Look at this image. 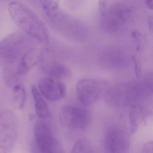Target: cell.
Segmentation results:
<instances>
[{
  "mask_svg": "<svg viewBox=\"0 0 153 153\" xmlns=\"http://www.w3.org/2000/svg\"><path fill=\"white\" fill-rule=\"evenodd\" d=\"M152 90L144 81L128 80L109 88L105 95L107 104L115 107H130L140 105Z\"/></svg>",
  "mask_w": 153,
  "mask_h": 153,
  "instance_id": "1",
  "label": "cell"
},
{
  "mask_svg": "<svg viewBox=\"0 0 153 153\" xmlns=\"http://www.w3.org/2000/svg\"><path fill=\"white\" fill-rule=\"evenodd\" d=\"M8 10L12 20L21 30L40 42H49L47 27L31 9L20 2L12 1L9 4Z\"/></svg>",
  "mask_w": 153,
  "mask_h": 153,
  "instance_id": "2",
  "label": "cell"
},
{
  "mask_svg": "<svg viewBox=\"0 0 153 153\" xmlns=\"http://www.w3.org/2000/svg\"><path fill=\"white\" fill-rule=\"evenodd\" d=\"M133 8L129 4L124 3L102 5L100 25L104 32L117 34L124 31L131 22Z\"/></svg>",
  "mask_w": 153,
  "mask_h": 153,
  "instance_id": "3",
  "label": "cell"
},
{
  "mask_svg": "<svg viewBox=\"0 0 153 153\" xmlns=\"http://www.w3.org/2000/svg\"><path fill=\"white\" fill-rule=\"evenodd\" d=\"M107 80L97 78H87L78 81L76 93L78 99L84 105H90L105 95L109 88Z\"/></svg>",
  "mask_w": 153,
  "mask_h": 153,
  "instance_id": "4",
  "label": "cell"
},
{
  "mask_svg": "<svg viewBox=\"0 0 153 153\" xmlns=\"http://www.w3.org/2000/svg\"><path fill=\"white\" fill-rule=\"evenodd\" d=\"M18 122L13 111L0 113V153H12L18 136Z\"/></svg>",
  "mask_w": 153,
  "mask_h": 153,
  "instance_id": "5",
  "label": "cell"
},
{
  "mask_svg": "<svg viewBox=\"0 0 153 153\" xmlns=\"http://www.w3.org/2000/svg\"><path fill=\"white\" fill-rule=\"evenodd\" d=\"M31 41L24 33L16 32L0 42V57L8 60L21 58L31 46Z\"/></svg>",
  "mask_w": 153,
  "mask_h": 153,
  "instance_id": "6",
  "label": "cell"
},
{
  "mask_svg": "<svg viewBox=\"0 0 153 153\" xmlns=\"http://www.w3.org/2000/svg\"><path fill=\"white\" fill-rule=\"evenodd\" d=\"M59 119L62 127L80 130L87 128L91 120V115L87 110L71 105H65L61 108Z\"/></svg>",
  "mask_w": 153,
  "mask_h": 153,
  "instance_id": "7",
  "label": "cell"
},
{
  "mask_svg": "<svg viewBox=\"0 0 153 153\" xmlns=\"http://www.w3.org/2000/svg\"><path fill=\"white\" fill-rule=\"evenodd\" d=\"M34 136L41 153H64L62 146L54 137L46 123L41 121L36 124Z\"/></svg>",
  "mask_w": 153,
  "mask_h": 153,
  "instance_id": "8",
  "label": "cell"
},
{
  "mask_svg": "<svg viewBox=\"0 0 153 153\" xmlns=\"http://www.w3.org/2000/svg\"><path fill=\"white\" fill-rule=\"evenodd\" d=\"M104 147L105 153H129L130 139L127 131L120 126L110 128L105 133Z\"/></svg>",
  "mask_w": 153,
  "mask_h": 153,
  "instance_id": "9",
  "label": "cell"
},
{
  "mask_svg": "<svg viewBox=\"0 0 153 153\" xmlns=\"http://www.w3.org/2000/svg\"><path fill=\"white\" fill-rule=\"evenodd\" d=\"M99 63L109 68H124L128 66L131 61L130 54L123 48L109 46L102 49L98 55Z\"/></svg>",
  "mask_w": 153,
  "mask_h": 153,
  "instance_id": "10",
  "label": "cell"
},
{
  "mask_svg": "<svg viewBox=\"0 0 153 153\" xmlns=\"http://www.w3.org/2000/svg\"><path fill=\"white\" fill-rule=\"evenodd\" d=\"M38 90L43 97L52 102L64 98L67 91L66 85L62 81L49 77L40 79Z\"/></svg>",
  "mask_w": 153,
  "mask_h": 153,
  "instance_id": "11",
  "label": "cell"
},
{
  "mask_svg": "<svg viewBox=\"0 0 153 153\" xmlns=\"http://www.w3.org/2000/svg\"><path fill=\"white\" fill-rule=\"evenodd\" d=\"M41 53L37 48H32L27 51L20 58L17 74L18 76L25 75L40 61Z\"/></svg>",
  "mask_w": 153,
  "mask_h": 153,
  "instance_id": "12",
  "label": "cell"
},
{
  "mask_svg": "<svg viewBox=\"0 0 153 153\" xmlns=\"http://www.w3.org/2000/svg\"><path fill=\"white\" fill-rule=\"evenodd\" d=\"M147 116L146 109L140 105L130 107L129 111L130 129L132 133H136L142 127Z\"/></svg>",
  "mask_w": 153,
  "mask_h": 153,
  "instance_id": "13",
  "label": "cell"
},
{
  "mask_svg": "<svg viewBox=\"0 0 153 153\" xmlns=\"http://www.w3.org/2000/svg\"><path fill=\"white\" fill-rule=\"evenodd\" d=\"M32 93L34 102L36 114L41 119H46L50 116V110L45 100L38 88L35 85L32 86Z\"/></svg>",
  "mask_w": 153,
  "mask_h": 153,
  "instance_id": "14",
  "label": "cell"
},
{
  "mask_svg": "<svg viewBox=\"0 0 153 153\" xmlns=\"http://www.w3.org/2000/svg\"><path fill=\"white\" fill-rule=\"evenodd\" d=\"M49 77L60 80L68 78L70 76V69L64 64L60 63H53L50 65L47 69Z\"/></svg>",
  "mask_w": 153,
  "mask_h": 153,
  "instance_id": "15",
  "label": "cell"
},
{
  "mask_svg": "<svg viewBox=\"0 0 153 153\" xmlns=\"http://www.w3.org/2000/svg\"><path fill=\"white\" fill-rule=\"evenodd\" d=\"M12 96L15 105L22 110L26 102V93L24 87L19 84H15L13 86Z\"/></svg>",
  "mask_w": 153,
  "mask_h": 153,
  "instance_id": "16",
  "label": "cell"
},
{
  "mask_svg": "<svg viewBox=\"0 0 153 153\" xmlns=\"http://www.w3.org/2000/svg\"><path fill=\"white\" fill-rule=\"evenodd\" d=\"M71 153H94V147L90 140L80 139L75 143Z\"/></svg>",
  "mask_w": 153,
  "mask_h": 153,
  "instance_id": "17",
  "label": "cell"
},
{
  "mask_svg": "<svg viewBox=\"0 0 153 153\" xmlns=\"http://www.w3.org/2000/svg\"><path fill=\"white\" fill-rule=\"evenodd\" d=\"M142 153H153V142L152 141L147 142L144 145Z\"/></svg>",
  "mask_w": 153,
  "mask_h": 153,
  "instance_id": "18",
  "label": "cell"
},
{
  "mask_svg": "<svg viewBox=\"0 0 153 153\" xmlns=\"http://www.w3.org/2000/svg\"><path fill=\"white\" fill-rule=\"evenodd\" d=\"M146 3L149 8L151 9H153V1L152 0H151V1H146Z\"/></svg>",
  "mask_w": 153,
  "mask_h": 153,
  "instance_id": "19",
  "label": "cell"
},
{
  "mask_svg": "<svg viewBox=\"0 0 153 153\" xmlns=\"http://www.w3.org/2000/svg\"><path fill=\"white\" fill-rule=\"evenodd\" d=\"M148 22L149 23V26H150V28H152V21H153V20H152V16H149V17L148 18Z\"/></svg>",
  "mask_w": 153,
  "mask_h": 153,
  "instance_id": "20",
  "label": "cell"
}]
</instances>
